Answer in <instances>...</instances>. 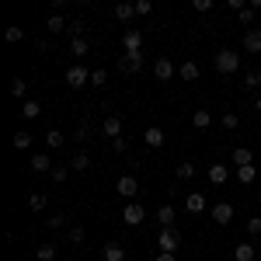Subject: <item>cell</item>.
Instances as JSON below:
<instances>
[{"instance_id":"25","label":"cell","mask_w":261,"mask_h":261,"mask_svg":"<svg viewBox=\"0 0 261 261\" xmlns=\"http://www.w3.org/2000/svg\"><path fill=\"white\" fill-rule=\"evenodd\" d=\"M35 258L39 261H56V244H39V247H35Z\"/></svg>"},{"instance_id":"35","label":"cell","mask_w":261,"mask_h":261,"mask_svg":"<svg viewBox=\"0 0 261 261\" xmlns=\"http://www.w3.org/2000/svg\"><path fill=\"white\" fill-rule=\"evenodd\" d=\"M49 174H53V181H56V185H63V181L70 178V164H66V167H60V164H56V167H53Z\"/></svg>"},{"instance_id":"43","label":"cell","mask_w":261,"mask_h":261,"mask_svg":"<svg viewBox=\"0 0 261 261\" xmlns=\"http://www.w3.org/2000/svg\"><path fill=\"white\" fill-rule=\"evenodd\" d=\"M87 136H91V125H87V122H81V125H77V143H84Z\"/></svg>"},{"instance_id":"40","label":"cell","mask_w":261,"mask_h":261,"mask_svg":"<svg viewBox=\"0 0 261 261\" xmlns=\"http://www.w3.org/2000/svg\"><path fill=\"white\" fill-rule=\"evenodd\" d=\"M21 39H24V28H18V24H14V28H7V42H11V45L21 42Z\"/></svg>"},{"instance_id":"49","label":"cell","mask_w":261,"mask_h":261,"mask_svg":"<svg viewBox=\"0 0 261 261\" xmlns=\"http://www.w3.org/2000/svg\"><path fill=\"white\" fill-rule=\"evenodd\" d=\"M66 261H73V258H66Z\"/></svg>"},{"instance_id":"16","label":"cell","mask_w":261,"mask_h":261,"mask_svg":"<svg viewBox=\"0 0 261 261\" xmlns=\"http://www.w3.org/2000/svg\"><path fill=\"white\" fill-rule=\"evenodd\" d=\"M28 167H32V171H35V174H45V171H53V167H56V164L49 161V153H35V157H32V164H28Z\"/></svg>"},{"instance_id":"6","label":"cell","mask_w":261,"mask_h":261,"mask_svg":"<svg viewBox=\"0 0 261 261\" xmlns=\"http://www.w3.org/2000/svg\"><path fill=\"white\" fill-rule=\"evenodd\" d=\"M122 220L129 223V226H140V223L146 220V209H143L140 202H129V205L122 209Z\"/></svg>"},{"instance_id":"17","label":"cell","mask_w":261,"mask_h":261,"mask_svg":"<svg viewBox=\"0 0 261 261\" xmlns=\"http://www.w3.org/2000/svg\"><path fill=\"white\" fill-rule=\"evenodd\" d=\"M233 174H237V181H241V185H254L258 167H254V164H247V167H233Z\"/></svg>"},{"instance_id":"44","label":"cell","mask_w":261,"mask_h":261,"mask_svg":"<svg viewBox=\"0 0 261 261\" xmlns=\"http://www.w3.org/2000/svg\"><path fill=\"white\" fill-rule=\"evenodd\" d=\"M112 150H115V153H129V143L119 136V140H112Z\"/></svg>"},{"instance_id":"29","label":"cell","mask_w":261,"mask_h":261,"mask_svg":"<svg viewBox=\"0 0 261 261\" xmlns=\"http://www.w3.org/2000/svg\"><path fill=\"white\" fill-rule=\"evenodd\" d=\"M133 14H136V4H129V0L115 7V18H119V21H129V18H133Z\"/></svg>"},{"instance_id":"3","label":"cell","mask_w":261,"mask_h":261,"mask_svg":"<svg viewBox=\"0 0 261 261\" xmlns=\"http://www.w3.org/2000/svg\"><path fill=\"white\" fill-rule=\"evenodd\" d=\"M119 70L129 77V73H140L143 70V53H125V56H119Z\"/></svg>"},{"instance_id":"18","label":"cell","mask_w":261,"mask_h":261,"mask_svg":"<svg viewBox=\"0 0 261 261\" xmlns=\"http://www.w3.org/2000/svg\"><path fill=\"white\" fill-rule=\"evenodd\" d=\"M185 209H188L192 216H199L202 209H205V195H199V192H192V195L185 199Z\"/></svg>"},{"instance_id":"32","label":"cell","mask_w":261,"mask_h":261,"mask_svg":"<svg viewBox=\"0 0 261 261\" xmlns=\"http://www.w3.org/2000/svg\"><path fill=\"white\" fill-rule=\"evenodd\" d=\"M223 129H230V133H233V129H237V125H241V115H237V112H226V115H223Z\"/></svg>"},{"instance_id":"34","label":"cell","mask_w":261,"mask_h":261,"mask_svg":"<svg viewBox=\"0 0 261 261\" xmlns=\"http://www.w3.org/2000/svg\"><path fill=\"white\" fill-rule=\"evenodd\" d=\"M174 178H178V181H192V178H195V167H192V164H181L178 171H174Z\"/></svg>"},{"instance_id":"38","label":"cell","mask_w":261,"mask_h":261,"mask_svg":"<svg viewBox=\"0 0 261 261\" xmlns=\"http://www.w3.org/2000/svg\"><path fill=\"white\" fill-rule=\"evenodd\" d=\"M66 237H70V244H84V237H87V233H84V226L77 223V226H70V233H66Z\"/></svg>"},{"instance_id":"24","label":"cell","mask_w":261,"mask_h":261,"mask_svg":"<svg viewBox=\"0 0 261 261\" xmlns=\"http://www.w3.org/2000/svg\"><path fill=\"white\" fill-rule=\"evenodd\" d=\"M63 143H66V136H63L60 129H49V133H45V146H49V150H60Z\"/></svg>"},{"instance_id":"37","label":"cell","mask_w":261,"mask_h":261,"mask_svg":"<svg viewBox=\"0 0 261 261\" xmlns=\"http://www.w3.org/2000/svg\"><path fill=\"white\" fill-rule=\"evenodd\" d=\"M258 84H261V73H258V70H251V73L244 77V91H254Z\"/></svg>"},{"instance_id":"31","label":"cell","mask_w":261,"mask_h":261,"mask_svg":"<svg viewBox=\"0 0 261 261\" xmlns=\"http://www.w3.org/2000/svg\"><path fill=\"white\" fill-rule=\"evenodd\" d=\"M70 49H73V56H77V60L91 53V45H87V39H73V42H70Z\"/></svg>"},{"instance_id":"15","label":"cell","mask_w":261,"mask_h":261,"mask_svg":"<svg viewBox=\"0 0 261 261\" xmlns=\"http://www.w3.org/2000/svg\"><path fill=\"white\" fill-rule=\"evenodd\" d=\"M143 143H146L150 150H161V146H164V133L157 129V125H150V129L143 133Z\"/></svg>"},{"instance_id":"10","label":"cell","mask_w":261,"mask_h":261,"mask_svg":"<svg viewBox=\"0 0 261 261\" xmlns=\"http://www.w3.org/2000/svg\"><path fill=\"white\" fill-rule=\"evenodd\" d=\"M244 53H261V28H247L244 32Z\"/></svg>"},{"instance_id":"9","label":"cell","mask_w":261,"mask_h":261,"mask_svg":"<svg viewBox=\"0 0 261 261\" xmlns=\"http://www.w3.org/2000/svg\"><path fill=\"white\" fill-rule=\"evenodd\" d=\"M101 133H105L108 140H119V136H122V119H119V115H105V122H101Z\"/></svg>"},{"instance_id":"7","label":"cell","mask_w":261,"mask_h":261,"mask_svg":"<svg viewBox=\"0 0 261 261\" xmlns=\"http://www.w3.org/2000/svg\"><path fill=\"white\" fill-rule=\"evenodd\" d=\"M230 220H233V205L230 202H216L213 205V223L216 226H230Z\"/></svg>"},{"instance_id":"4","label":"cell","mask_w":261,"mask_h":261,"mask_svg":"<svg viewBox=\"0 0 261 261\" xmlns=\"http://www.w3.org/2000/svg\"><path fill=\"white\" fill-rule=\"evenodd\" d=\"M115 192H119V195H125V199L133 202V195L140 192V181H136V174H122V178L115 181Z\"/></svg>"},{"instance_id":"28","label":"cell","mask_w":261,"mask_h":261,"mask_svg":"<svg viewBox=\"0 0 261 261\" xmlns=\"http://www.w3.org/2000/svg\"><path fill=\"white\" fill-rule=\"evenodd\" d=\"M192 125H195V129H209V125H213V115H209L205 108H199V112L192 115Z\"/></svg>"},{"instance_id":"14","label":"cell","mask_w":261,"mask_h":261,"mask_svg":"<svg viewBox=\"0 0 261 261\" xmlns=\"http://www.w3.org/2000/svg\"><path fill=\"white\" fill-rule=\"evenodd\" d=\"M254 254H258V247L247 244V241H241L237 247H233V261H254Z\"/></svg>"},{"instance_id":"22","label":"cell","mask_w":261,"mask_h":261,"mask_svg":"<svg viewBox=\"0 0 261 261\" xmlns=\"http://www.w3.org/2000/svg\"><path fill=\"white\" fill-rule=\"evenodd\" d=\"M21 115H24V119H39V115H42V105L35 98H28L24 105H21Z\"/></svg>"},{"instance_id":"20","label":"cell","mask_w":261,"mask_h":261,"mask_svg":"<svg viewBox=\"0 0 261 261\" xmlns=\"http://www.w3.org/2000/svg\"><path fill=\"white\" fill-rule=\"evenodd\" d=\"M233 164L237 167H247V164H254V153L247 146H233Z\"/></svg>"},{"instance_id":"19","label":"cell","mask_w":261,"mask_h":261,"mask_svg":"<svg viewBox=\"0 0 261 261\" xmlns=\"http://www.w3.org/2000/svg\"><path fill=\"white\" fill-rule=\"evenodd\" d=\"M87 167H91V153H73V157H70V171H77V174H84V171H87Z\"/></svg>"},{"instance_id":"11","label":"cell","mask_w":261,"mask_h":261,"mask_svg":"<svg viewBox=\"0 0 261 261\" xmlns=\"http://www.w3.org/2000/svg\"><path fill=\"white\" fill-rule=\"evenodd\" d=\"M178 73H181V81H185V84H195L202 70H199V63H195V60H185V63L178 66Z\"/></svg>"},{"instance_id":"5","label":"cell","mask_w":261,"mask_h":261,"mask_svg":"<svg viewBox=\"0 0 261 261\" xmlns=\"http://www.w3.org/2000/svg\"><path fill=\"white\" fill-rule=\"evenodd\" d=\"M87 81H91V70H87V66H81V63L66 70V84H70L73 91H77V87H84V84H87Z\"/></svg>"},{"instance_id":"45","label":"cell","mask_w":261,"mask_h":261,"mask_svg":"<svg viewBox=\"0 0 261 261\" xmlns=\"http://www.w3.org/2000/svg\"><path fill=\"white\" fill-rule=\"evenodd\" d=\"M192 7H195V11H199V14H205V11H213V0H195V4H192Z\"/></svg>"},{"instance_id":"42","label":"cell","mask_w":261,"mask_h":261,"mask_svg":"<svg viewBox=\"0 0 261 261\" xmlns=\"http://www.w3.org/2000/svg\"><path fill=\"white\" fill-rule=\"evenodd\" d=\"M91 84H98V87H105V84H108V77H105V70H91Z\"/></svg>"},{"instance_id":"27","label":"cell","mask_w":261,"mask_h":261,"mask_svg":"<svg viewBox=\"0 0 261 261\" xmlns=\"http://www.w3.org/2000/svg\"><path fill=\"white\" fill-rule=\"evenodd\" d=\"M105 261H125L122 244H105Z\"/></svg>"},{"instance_id":"48","label":"cell","mask_w":261,"mask_h":261,"mask_svg":"<svg viewBox=\"0 0 261 261\" xmlns=\"http://www.w3.org/2000/svg\"><path fill=\"white\" fill-rule=\"evenodd\" d=\"M254 108H258V115H261V98H258V101H254Z\"/></svg>"},{"instance_id":"26","label":"cell","mask_w":261,"mask_h":261,"mask_svg":"<svg viewBox=\"0 0 261 261\" xmlns=\"http://www.w3.org/2000/svg\"><path fill=\"white\" fill-rule=\"evenodd\" d=\"M157 223L161 226H174V205H161L157 209Z\"/></svg>"},{"instance_id":"33","label":"cell","mask_w":261,"mask_h":261,"mask_svg":"<svg viewBox=\"0 0 261 261\" xmlns=\"http://www.w3.org/2000/svg\"><path fill=\"white\" fill-rule=\"evenodd\" d=\"M254 14H258V11H254V7L247 4V7H244V11L237 14V18H241V24H244V28H251V24H254Z\"/></svg>"},{"instance_id":"30","label":"cell","mask_w":261,"mask_h":261,"mask_svg":"<svg viewBox=\"0 0 261 261\" xmlns=\"http://www.w3.org/2000/svg\"><path fill=\"white\" fill-rule=\"evenodd\" d=\"M11 146H14V150H28V146H32V136H28V133L21 129V133H14V140H11Z\"/></svg>"},{"instance_id":"2","label":"cell","mask_w":261,"mask_h":261,"mask_svg":"<svg viewBox=\"0 0 261 261\" xmlns=\"http://www.w3.org/2000/svg\"><path fill=\"white\" fill-rule=\"evenodd\" d=\"M181 244V230L178 226H161V237H157V247L161 251H167V254H174Z\"/></svg>"},{"instance_id":"41","label":"cell","mask_w":261,"mask_h":261,"mask_svg":"<svg viewBox=\"0 0 261 261\" xmlns=\"http://www.w3.org/2000/svg\"><path fill=\"white\" fill-rule=\"evenodd\" d=\"M63 226H66V216H60V213L49 216V230H63Z\"/></svg>"},{"instance_id":"13","label":"cell","mask_w":261,"mask_h":261,"mask_svg":"<svg viewBox=\"0 0 261 261\" xmlns=\"http://www.w3.org/2000/svg\"><path fill=\"white\" fill-rule=\"evenodd\" d=\"M205 178L213 181V185H226V181H230V167H223V164H213V167L205 171Z\"/></svg>"},{"instance_id":"39","label":"cell","mask_w":261,"mask_h":261,"mask_svg":"<svg viewBox=\"0 0 261 261\" xmlns=\"http://www.w3.org/2000/svg\"><path fill=\"white\" fill-rule=\"evenodd\" d=\"M244 226H247V233H251V237H258V233H261V216H251Z\"/></svg>"},{"instance_id":"8","label":"cell","mask_w":261,"mask_h":261,"mask_svg":"<svg viewBox=\"0 0 261 261\" xmlns=\"http://www.w3.org/2000/svg\"><path fill=\"white\" fill-rule=\"evenodd\" d=\"M174 73H178V70H174V63L167 60V56H161V60L153 63V77H157V81H171V77H174Z\"/></svg>"},{"instance_id":"23","label":"cell","mask_w":261,"mask_h":261,"mask_svg":"<svg viewBox=\"0 0 261 261\" xmlns=\"http://www.w3.org/2000/svg\"><path fill=\"white\" fill-rule=\"evenodd\" d=\"M45 28H49V35H60V32H66L70 24L60 18V14H49V21H45Z\"/></svg>"},{"instance_id":"47","label":"cell","mask_w":261,"mask_h":261,"mask_svg":"<svg viewBox=\"0 0 261 261\" xmlns=\"http://www.w3.org/2000/svg\"><path fill=\"white\" fill-rule=\"evenodd\" d=\"M153 261H178V258H174V254H167V251H161V254H157Z\"/></svg>"},{"instance_id":"21","label":"cell","mask_w":261,"mask_h":261,"mask_svg":"<svg viewBox=\"0 0 261 261\" xmlns=\"http://www.w3.org/2000/svg\"><path fill=\"white\" fill-rule=\"evenodd\" d=\"M28 205H32V213H42V209L49 205V195H45V192H32V195H28Z\"/></svg>"},{"instance_id":"12","label":"cell","mask_w":261,"mask_h":261,"mask_svg":"<svg viewBox=\"0 0 261 261\" xmlns=\"http://www.w3.org/2000/svg\"><path fill=\"white\" fill-rule=\"evenodd\" d=\"M122 45H125V53H143V35L136 28H129V32L122 35Z\"/></svg>"},{"instance_id":"46","label":"cell","mask_w":261,"mask_h":261,"mask_svg":"<svg viewBox=\"0 0 261 261\" xmlns=\"http://www.w3.org/2000/svg\"><path fill=\"white\" fill-rule=\"evenodd\" d=\"M150 11H153L150 0H136V14H150Z\"/></svg>"},{"instance_id":"36","label":"cell","mask_w":261,"mask_h":261,"mask_svg":"<svg viewBox=\"0 0 261 261\" xmlns=\"http://www.w3.org/2000/svg\"><path fill=\"white\" fill-rule=\"evenodd\" d=\"M11 94H14V98H24V94H28V84L21 81V77H14V81H11Z\"/></svg>"},{"instance_id":"1","label":"cell","mask_w":261,"mask_h":261,"mask_svg":"<svg viewBox=\"0 0 261 261\" xmlns=\"http://www.w3.org/2000/svg\"><path fill=\"white\" fill-rule=\"evenodd\" d=\"M216 70H220V73H237V70H241V53L220 49V53H216Z\"/></svg>"}]
</instances>
